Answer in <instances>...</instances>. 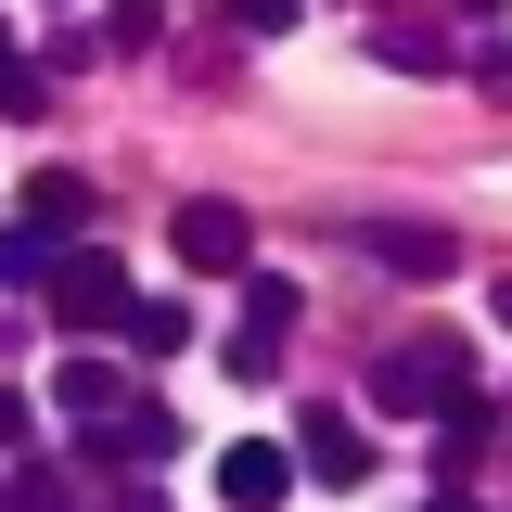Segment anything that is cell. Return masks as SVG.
<instances>
[{"instance_id": "obj_1", "label": "cell", "mask_w": 512, "mask_h": 512, "mask_svg": "<svg viewBox=\"0 0 512 512\" xmlns=\"http://www.w3.org/2000/svg\"><path fill=\"white\" fill-rule=\"evenodd\" d=\"M461 359H474V346H461V333H423V346H384V410H461V397H474V384H461Z\"/></svg>"}, {"instance_id": "obj_2", "label": "cell", "mask_w": 512, "mask_h": 512, "mask_svg": "<svg viewBox=\"0 0 512 512\" xmlns=\"http://www.w3.org/2000/svg\"><path fill=\"white\" fill-rule=\"evenodd\" d=\"M295 308H308V295H295L282 269H256V282H244V333H231L218 359H231L244 384H269V372H282V333H295Z\"/></svg>"}, {"instance_id": "obj_3", "label": "cell", "mask_w": 512, "mask_h": 512, "mask_svg": "<svg viewBox=\"0 0 512 512\" xmlns=\"http://www.w3.org/2000/svg\"><path fill=\"white\" fill-rule=\"evenodd\" d=\"M52 320H64V333H116V320H141V295H128L116 256L77 244V256H64V282H52Z\"/></svg>"}, {"instance_id": "obj_4", "label": "cell", "mask_w": 512, "mask_h": 512, "mask_svg": "<svg viewBox=\"0 0 512 512\" xmlns=\"http://www.w3.org/2000/svg\"><path fill=\"white\" fill-rule=\"evenodd\" d=\"M359 256H372V269H397V282L461 269V244H448V231H410V218H359Z\"/></svg>"}, {"instance_id": "obj_5", "label": "cell", "mask_w": 512, "mask_h": 512, "mask_svg": "<svg viewBox=\"0 0 512 512\" xmlns=\"http://www.w3.org/2000/svg\"><path fill=\"white\" fill-rule=\"evenodd\" d=\"M282 487H295V461H282L269 436L218 448V500H231V512H282Z\"/></svg>"}, {"instance_id": "obj_6", "label": "cell", "mask_w": 512, "mask_h": 512, "mask_svg": "<svg viewBox=\"0 0 512 512\" xmlns=\"http://www.w3.org/2000/svg\"><path fill=\"white\" fill-rule=\"evenodd\" d=\"M244 244H256L244 205H180V256L205 269V282H231V269H244Z\"/></svg>"}, {"instance_id": "obj_7", "label": "cell", "mask_w": 512, "mask_h": 512, "mask_svg": "<svg viewBox=\"0 0 512 512\" xmlns=\"http://www.w3.org/2000/svg\"><path fill=\"white\" fill-rule=\"evenodd\" d=\"M64 256H77V244H52L39 218H13V231H0V295H52Z\"/></svg>"}, {"instance_id": "obj_8", "label": "cell", "mask_w": 512, "mask_h": 512, "mask_svg": "<svg viewBox=\"0 0 512 512\" xmlns=\"http://www.w3.org/2000/svg\"><path fill=\"white\" fill-rule=\"evenodd\" d=\"M308 461H320V487H359V474H372L359 423H346V410H320V397H308Z\"/></svg>"}, {"instance_id": "obj_9", "label": "cell", "mask_w": 512, "mask_h": 512, "mask_svg": "<svg viewBox=\"0 0 512 512\" xmlns=\"http://www.w3.org/2000/svg\"><path fill=\"white\" fill-rule=\"evenodd\" d=\"M64 410H77V423H103V436H116V372H103V359H64Z\"/></svg>"}, {"instance_id": "obj_10", "label": "cell", "mask_w": 512, "mask_h": 512, "mask_svg": "<svg viewBox=\"0 0 512 512\" xmlns=\"http://www.w3.org/2000/svg\"><path fill=\"white\" fill-rule=\"evenodd\" d=\"M154 39H167V0H116L103 13V52H154Z\"/></svg>"}, {"instance_id": "obj_11", "label": "cell", "mask_w": 512, "mask_h": 512, "mask_svg": "<svg viewBox=\"0 0 512 512\" xmlns=\"http://www.w3.org/2000/svg\"><path fill=\"white\" fill-rule=\"evenodd\" d=\"M372 52H384V64H397V77H436V64H448V39H436V26H384Z\"/></svg>"}, {"instance_id": "obj_12", "label": "cell", "mask_w": 512, "mask_h": 512, "mask_svg": "<svg viewBox=\"0 0 512 512\" xmlns=\"http://www.w3.org/2000/svg\"><path fill=\"white\" fill-rule=\"evenodd\" d=\"M0 512H64V474H52V461H26V474H0Z\"/></svg>"}, {"instance_id": "obj_13", "label": "cell", "mask_w": 512, "mask_h": 512, "mask_svg": "<svg viewBox=\"0 0 512 512\" xmlns=\"http://www.w3.org/2000/svg\"><path fill=\"white\" fill-rule=\"evenodd\" d=\"M0 116H39V64L13 52V26H0Z\"/></svg>"}, {"instance_id": "obj_14", "label": "cell", "mask_w": 512, "mask_h": 512, "mask_svg": "<svg viewBox=\"0 0 512 512\" xmlns=\"http://www.w3.org/2000/svg\"><path fill=\"white\" fill-rule=\"evenodd\" d=\"M26 205H39V231H77V218H90V192H77V180H39Z\"/></svg>"}, {"instance_id": "obj_15", "label": "cell", "mask_w": 512, "mask_h": 512, "mask_svg": "<svg viewBox=\"0 0 512 512\" xmlns=\"http://www.w3.org/2000/svg\"><path fill=\"white\" fill-rule=\"evenodd\" d=\"M231 13H244L256 39H282V26H295V0H231Z\"/></svg>"}, {"instance_id": "obj_16", "label": "cell", "mask_w": 512, "mask_h": 512, "mask_svg": "<svg viewBox=\"0 0 512 512\" xmlns=\"http://www.w3.org/2000/svg\"><path fill=\"white\" fill-rule=\"evenodd\" d=\"M0 448H13V461H26V397H0Z\"/></svg>"}, {"instance_id": "obj_17", "label": "cell", "mask_w": 512, "mask_h": 512, "mask_svg": "<svg viewBox=\"0 0 512 512\" xmlns=\"http://www.w3.org/2000/svg\"><path fill=\"white\" fill-rule=\"evenodd\" d=\"M487 77H500V90H512V39H500V52H487Z\"/></svg>"}, {"instance_id": "obj_18", "label": "cell", "mask_w": 512, "mask_h": 512, "mask_svg": "<svg viewBox=\"0 0 512 512\" xmlns=\"http://www.w3.org/2000/svg\"><path fill=\"white\" fill-rule=\"evenodd\" d=\"M500 320H512V282H500Z\"/></svg>"}, {"instance_id": "obj_19", "label": "cell", "mask_w": 512, "mask_h": 512, "mask_svg": "<svg viewBox=\"0 0 512 512\" xmlns=\"http://www.w3.org/2000/svg\"><path fill=\"white\" fill-rule=\"evenodd\" d=\"M436 512H461V500H436Z\"/></svg>"}]
</instances>
